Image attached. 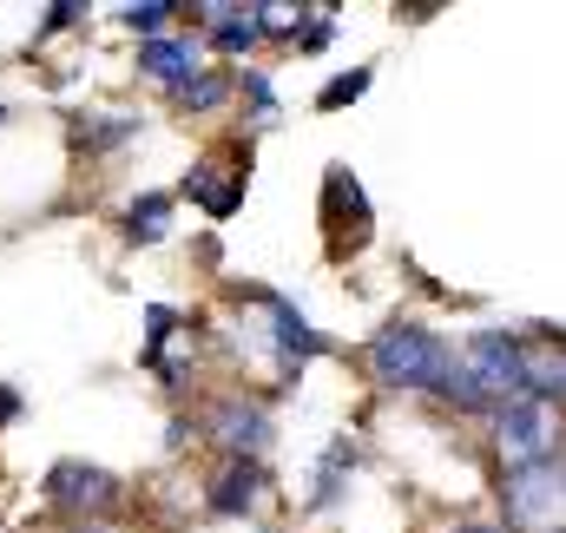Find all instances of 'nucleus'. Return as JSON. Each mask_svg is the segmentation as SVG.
Masks as SVG:
<instances>
[{
	"mask_svg": "<svg viewBox=\"0 0 566 533\" xmlns=\"http://www.w3.org/2000/svg\"><path fill=\"white\" fill-rule=\"evenodd\" d=\"M205 435L224 448V461H258V454L277 441V421H271V401L224 396L211 415H205Z\"/></svg>",
	"mask_w": 566,
	"mask_h": 533,
	"instance_id": "nucleus-6",
	"label": "nucleus"
},
{
	"mask_svg": "<svg viewBox=\"0 0 566 533\" xmlns=\"http://www.w3.org/2000/svg\"><path fill=\"white\" fill-rule=\"evenodd\" d=\"M369 93V66H349L343 80H329L323 93H316V113H336V106H356Z\"/></svg>",
	"mask_w": 566,
	"mask_h": 533,
	"instance_id": "nucleus-19",
	"label": "nucleus"
},
{
	"mask_svg": "<svg viewBox=\"0 0 566 533\" xmlns=\"http://www.w3.org/2000/svg\"><path fill=\"white\" fill-rule=\"evenodd\" d=\"M264 501V468L258 461H224L211 474V514H258Z\"/></svg>",
	"mask_w": 566,
	"mask_h": 533,
	"instance_id": "nucleus-11",
	"label": "nucleus"
},
{
	"mask_svg": "<svg viewBox=\"0 0 566 533\" xmlns=\"http://www.w3.org/2000/svg\"><path fill=\"white\" fill-rule=\"evenodd\" d=\"M40 494H46V508H53L60 521H106V514L119 508V494H126V488H119V474H113V468L66 454V461H53V468H46Z\"/></svg>",
	"mask_w": 566,
	"mask_h": 533,
	"instance_id": "nucleus-4",
	"label": "nucleus"
},
{
	"mask_svg": "<svg viewBox=\"0 0 566 533\" xmlns=\"http://www.w3.org/2000/svg\"><path fill=\"white\" fill-rule=\"evenodd\" d=\"M369 369L382 389H422V396L441 401L448 376H454V349L428 330V323H389L382 336H369Z\"/></svg>",
	"mask_w": 566,
	"mask_h": 533,
	"instance_id": "nucleus-2",
	"label": "nucleus"
},
{
	"mask_svg": "<svg viewBox=\"0 0 566 533\" xmlns=\"http://www.w3.org/2000/svg\"><path fill=\"white\" fill-rule=\"evenodd\" d=\"M303 7H258V33L264 40H303Z\"/></svg>",
	"mask_w": 566,
	"mask_h": 533,
	"instance_id": "nucleus-20",
	"label": "nucleus"
},
{
	"mask_svg": "<svg viewBox=\"0 0 566 533\" xmlns=\"http://www.w3.org/2000/svg\"><path fill=\"white\" fill-rule=\"evenodd\" d=\"M494 454H501L507 474L534 468V461H560V408H547L534 396L494 408Z\"/></svg>",
	"mask_w": 566,
	"mask_h": 533,
	"instance_id": "nucleus-5",
	"label": "nucleus"
},
{
	"mask_svg": "<svg viewBox=\"0 0 566 533\" xmlns=\"http://www.w3.org/2000/svg\"><path fill=\"white\" fill-rule=\"evenodd\" d=\"M323 224L336 238V251H329L336 264H343V238H349V251L369 244V198H363V185H356L349 165H329L323 171Z\"/></svg>",
	"mask_w": 566,
	"mask_h": 533,
	"instance_id": "nucleus-9",
	"label": "nucleus"
},
{
	"mask_svg": "<svg viewBox=\"0 0 566 533\" xmlns=\"http://www.w3.org/2000/svg\"><path fill=\"white\" fill-rule=\"evenodd\" d=\"M454 533H501V527H454Z\"/></svg>",
	"mask_w": 566,
	"mask_h": 533,
	"instance_id": "nucleus-26",
	"label": "nucleus"
},
{
	"mask_svg": "<svg viewBox=\"0 0 566 533\" xmlns=\"http://www.w3.org/2000/svg\"><path fill=\"white\" fill-rule=\"evenodd\" d=\"M185 20H205V46H218L224 60H244L264 46L258 7H185Z\"/></svg>",
	"mask_w": 566,
	"mask_h": 533,
	"instance_id": "nucleus-10",
	"label": "nucleus"
},
{
	"mask_svg": "<svg viewBox=\"0 0 566 533\" xmlns=\"http://www.w3.org/2000/svg\"><path fill=\"white\" fill-rule=\"evenodd\" d=\"M501 533H566V468L534 461L501 481Z\"/></svg>",
	"mask_w": 566,
	"mask_h": 533,
	"instance_id": "nucleus-3",
	"label": "nucleus"
},
{
	"mask_svg": "<svg viewBox=\"0 0 566 533\" xmlns=\"http://www.w3.org/2000/svg\"><path fill=\"white\" fill-rule=\"evenodd\" d=\"M329 33H336V20H329V13H310V27H303V40H296V46H303V53H316V46H329Z\"/></svg>",
	"mask_w": 566,
	"mask_h": 533,
	"instance_id": "nucleus-23",
	"label": "nucleus"
},
{
	"mask_svg": "<svg viewBox=\"0 0 566 533\" xmlns=\"http://www.w3.org/2000/svg\"><path fill=\"white\" fill-rule=\"evenodd\" d=\"M231 93H238V73H231V66H198L191 80L171 86V106H178V113H218Z\"/></svg>",
	"mask_w": 566,
	"mask_h": 533,
	"instance_id": "nucleus-12",
	"label": "nucleus"
},
{
	"mask_svg": "<svg viewBox=\"0 0 566 533\" xmlns=\"http://www.w3.org/2000/svg\"><path fill=\"white\" fill-rule=\"evenodd\" d=\"M527 396L534 401H566V349L560 343H527Z\"/></svg>",
	"mask_w": 566,
	"mask_h": 533,
	"instance_id": "nucleus-15",
	"label": "nucleus"
},
{
	"mask_svg": "<svg viewBox=\"0 0 566 533\" xmlns=\"http://www.w3.org/2000/svg\"><path fill=\"white\" fill-rule=\"evenodd\" d=\"M20 408H27V396H20V389H7V383H0V428H7V421H20Z\"/></svg>",
	"mask_w": 566,
	"mask_h": 533,
	"instance_id": "nucleus-24",
	"label": "nucleus"
},
{
	"mask_svg": "<svg viewBox=\"0 0 566 533\" xmlns=\"http://www.w3.org/2000/svg\"><path fill=\"white\" fill-rule=\"evenodd\" d=\"M165 448H171V454H178V448H191V428H185V421H171V428H165Z\"/></svg>",
	"mask_w": 566,
	"mask_h": 533,
	"instance_id": "nucleus-25",
	"label": "nucleus"
},
{
	"mask_svg": "<svg viewBox=\"0 0 566 533\" xmlns=\"http://www.w3.org/2000/svg\"><path fill=\"white\" fill-rule=\"evenodd\" d=\"M7 119H13V106H0V126H7Z\"/></svg>",
	"mask_w": 566,
	"mask_h": 533,
	"instance_id": "nucleus-27",
	"label": "nucleus"
},
{
	"mask_svg": "<svg viewBox=\"0 0 566 533\" xmlns=\"http://www.w3.org/2000/svg\"><path fill=\"white\" fill-rule=\"evenodd\" d=\"M356 468V441H329V454L316 461V481H310V508H336L343 501V474Z\"/></svg>",
	"mask_w": 566,
	"mask_h": 533,
	"instance_id": "nucleus-17",
	"label": "nucleus"
},
{
	"mask_svg": "<svg viewBox=\"0 0 566 533\" xmlns=\"http://www.w3.org/2000/svg\"><path fill=\"white\" fill-rule=\"evenodd\" d=\"M185 7H171V0H145V7H119V20L139 33V40H165V27L178 20Z\"/></svg>",
	"mask_w": 566,
	"mask_h": 533,
	"instance_id": "nucleus-18",
	"label": "nucleus"
},
{
	"mask_svg": "<svg viewBox=\"0 0 566 533\" xmlns=\"http://www.w3.org/2000/svg\"><path fill=\"white\" fill-rule=\"evenodd\" d=\"M145 133V119L133 113H93V119H73V145L80 151H119V145H133Z\"/></svg>",
	"mask_w": 566,
	"mask_h": 533,
	"instance_id": "nucleus-14",
	"label": "nucleus"
},
{
	"mask_svg": "<svg viewBox=\"0 0 566 533\" xmlns=\"http://www.w3.org/2000/svg\"><path fill=\"white\" fill-rule=\"evenodd\" d=\"M521 396H527V343L507 336V330L468 336V349L454 356V376H448L441 401L494 415V408H507V401H521Z\"/></svg>",
	"mask_w": 566,
	"mask_h": 533,
	"instance_id": "nucleus-1",
	"label": "nucleus"
},
{
	"mask_svg": "<svg viewBox=\"0 0 566 533\" xmlns=\"http://www.w3.org/2000/svg\"><path fill=\"white\" fill-rule=\"evenodd\" d=\"M171 205H178L171 191H139V198L126 205V238H133V244H158V238L171 231Z\"/></svg>",
	"mask_w": 566,
	"mask_h": 533,
	"instance_id": "nucleus-16",
	"label": "nucleus"
},
{
	"mask_svg": "<svg viewBox=\"0 0 566 533\" xmlns=\"http://www.w3.org/2000/svg\"><path fill=\"white\" fill-rule=\"evenodd\" d=\"M251 171V151H205L191 171H185V185H178V198H191V205H205L218 224L224 218H238V205H244V178Z\"/></svg>",
	"mask_w": 566,
	"mask_h": 533,
	"instance_id": "nucleus-7",
	"label": "nucleus"
},
{
	"mask_svg": "<svg viewBox=\"0 0 566 533\" xmlns=\"http://www.w3.org/2000/svg\"><path fill=\"white\" fill-rule=\"evenodd\" d=\"M139 73H145V80H158V86L171 93L178 80H191V73H198V53H191V40H145V46H139Z\"/></svg>",
	"mask_w": 566,
	"mask_h": 533,
	"instance_id": "nucleus-13",
	"label": "nucleus"
},
{
	"mask_svg": "<svg viewBox=\"0 0 566 533\" xmlns=\"http://www.w3.org/2000/svg\"><path fill=\"white\" fill-rule=\"evenodd\" d=\"M80 20H86V7L60 0V7H46V13H40V40H46V33H66V27H80Z\"/></svg>",
	"mask_w": 566,
	"mask_h": 533,
	"instance_id": "nucleus-22",
	"label": "nucleus"
},
{
	"mask_svg": "<svg viewBox=\"0 0 566 533\" xmlns=\"http://www.w3.org/2000/svg\"><path fill=\"white\" fill-rule=\"evenodd\" d=\"M244 296H258V303H264V316H271V343H277L283 383H290V376H303V363L329 349V336H323V330H310V323L296 316V303H290V296H277V290H251V283H244Z\"/></svg>",
	"mask_w": 566,
	"mask_h": 533,
	"instance_id": "nucleus-8",
	"label": "nucleus"
},
{
	"mask_svg": "<svg viewBox=\"0 0 566 533\" xmlns=\"http://www.w3.org/2000/svg\"><path fill=\"white\" fill-rule=\"evenodd\" d=\"M238 86H244V100H251V113H258V119H277V93H271V80H264V73H238Z\"/></svg>",
	"mask_w": 566,
	"mask_h": 533,
	"instance_id": "nucleus-21",
	"label": "nucleus"
}]
</instances>
